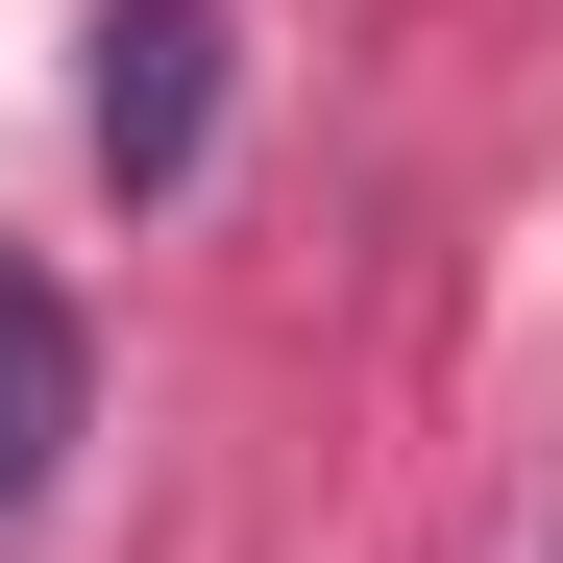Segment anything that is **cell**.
<instances>
[{
    "instance_id": "obj_2",
    "label": "cell",
    "mask_w": 563,
    "mask_h": 563,
    "mask_svg": "<svg viewBox=\"0 0 563 563\" xmlns=\"http://www.w3.org/2000/svg\"><path fill=\"white\" fill-rule=\"evenodd\" d=\"M49 465H74V295L0 245V539L49 515Z\"/></svg>"
},
{
    "instance_id": "obj_1",
    "label": "cell",
    "mask_w": 563,
    "mask_h": 563,
    "mask_svg": "<svg viewBox=\"0 0 563 563\" xmlns=\"http://www.w3.org/2000/svg\"><path fill=\"white\" fill-rule=\"evenodd\" d=\"M221 147V0H123L99 25V197H197Z\"/></svg>"
}]
</instances>
